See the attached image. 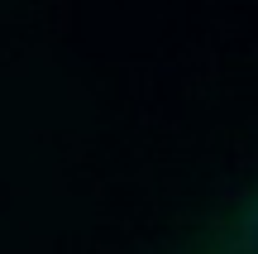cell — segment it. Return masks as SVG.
Here are the masks:
<instances>
[{"label":"cell","instance_id":"cell-1","mask_svg":"<svg viewBox=\"0 0 258 254\" xmlns=\"http://www.w3.org/2000/svg\"><path fill=\"white\" fill-rule=\"evenodd\" d=\"M158 254H258V178L211 201Z\"/></svg>","mask_w":258,"mask_h":254}]
</instances>
